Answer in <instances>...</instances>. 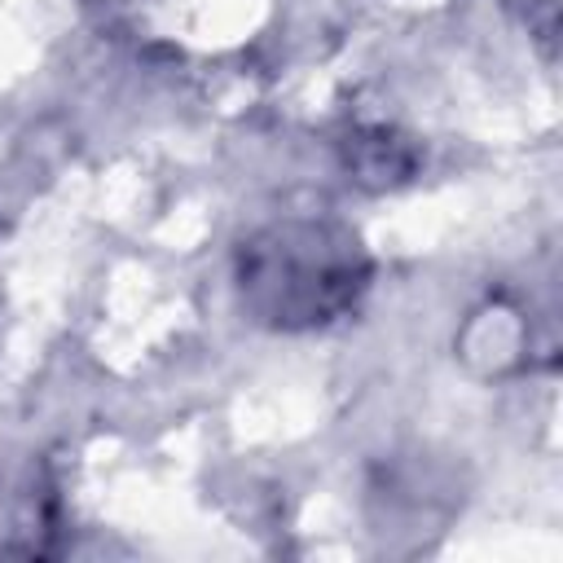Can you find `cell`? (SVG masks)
Returning <instances> with one entry per match:
<instances>
[{
  "label": "cell",
  "mask_w": 563,
  "mask_h": 563,
  "mask_svg": "<svg viewBox=\"0 0 563 563\" xmlns=\"http://www.w3.org/2000/svg\"><path fill=\"white\" fill-rule=\"evenodd\" d=\"M238 303L268 330H321L347 317L369 286V255L347 224L290 216L255 229L233 260Z\"/></svg>",
  "instance_id": "1"
},
{
  "label": "cell",
  "mask_w": 563,
  "mask_h": 563,
  "mask_svg": "<svg viewBox=\"0 0 563 563\" xmlns=\"http://www.w3.org/2000/svg\"><path fill=\"white\" fill-rule=\"evenodd\" d=\"M528 347V330H523V312L493 299L479 312H471L466 330H462V356L479 369V374H506L523 361Z\"/></svg>",
  "instance_id": "2"
},
{
  "label": "cell",
  "mask_w": 563,
  "mask_h": 563,
  "mask_svg": "<svg viewBox=\"0 0 563 563\" xmlns=\"http://www.w3.org/2000/svg\"><path fill=\"white\" fill-rule=\"evenodd\" d=\"M347 172L369 189H387V185H396L413 172V154L396 132L374 128V132H361L347 145Z\"/></svg>",
  "instance_id": "3"
}]
</instances>
